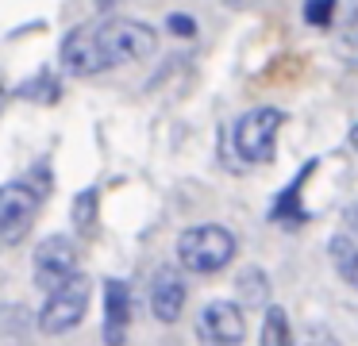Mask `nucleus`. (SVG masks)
<instances>
[{
    "label": "nucleus",
    "instance_id": "16",
    "mask_svg": "<svg viewBox=\"0 0 358 346\" xmlns=\"http://www.w3.org/2000/svg\"><path fill=\"white\" fill-rule=\"evenodd\" d=\"M93 219H96V189H85L73 200V223H78V231H89Z\"/></svg>",
    "mask_w": 358,
    "mask_h": 346
},
{
    "label": "nucleus",
    "instance_id": "3",
    "mask_svg": "<svg viewBox=\"0 0 358 346\" xmlns=\"http://www.w3.org/2000/svg\"><path fill=\"white\" fill-rule=\"evenodd\" d=\"M281 123H285V112H281V108H250L247 115H239V120H235V131H231L239 158L255 161V166L270 161L273 146H278Z\"/></svg>",
    "mask_w": 358,
    "mask_h": 346
},
{
    "label": "nucleus",
    "instance_id": "18",
    "mask_svg": "<svg viewBox=\"0 0 358 346\" xmlns=\"http://www.w3.org/2000/svg\"><path fill=\"white\" fill-rule=\"evenodd\" d=\"M304 346H339V338L327 335V331H312V335L304 338Z\"/></svg>",
    "mask_w": 358,
    "mask_h": 346
},
{
    "label": "nucleus",
    "instance_id": "14",
    "mask_svg": "<svg viewBox=\"0 0 358 346\" xmlns=\"http://www.w3.org/2000/svg\"><path fill=\"white\" fill-rule=\"evenodd\" d=\"M239 296L247 308H262L270 304V281H266L262 269H247V273L239 277Z\"/></svg>",
    "mask_w": 358,
    "mask_h": 346
},
{
    "label": "nucleus",
    "instance_id": "1",
    "mask_svg": "<svg viewBox=\"0 0 358 346\" xmlns=\"http://www.w3.org/2000/svg\"><path fill=\"white\" fill-rule=\"evenodd\" d=\"M235 258V235L220 223H201L178 235V261L189 273H220Z\"/></svg>",
    "mask_w": 358,
    "mask_h": 346
},
{
    "label": "nucleus",
    "instance_id": "21",
    "mask_svg": "<svg viewBox=\"0 0 358 346\" xmlns=\"http://www.w3.org/2000/svg\"><path fill=\"white\" fill-rule=\"evenodd\" d=\"M350 146L358 150V123H355V131H350Z\"/></svg>",
    "mask_w": 358,
    "mask_h": 346
},
{
    "label": "nucleus",
    "instance_id": "19",
    "mask_svg": "<svg viewBox=\"0 0 358 346\" xmlns=\"http://www.w3.org/2000/svg\"><path fill=\"white\" fill-rule=\"evenodd\" d=\"M347 223L358 231V204H350V208H347Z\"/></svg>",
    "mask_w": 358,
    "mask_h": 346
},
{
    "label": "nucleus",
    "instance_id": "4",
    "mask_svg": "<svg viewBox=\"0 0 358 346\" xmlns=\"http://www.w3.org/2000/svg\"><path fill=\"white\" fill-rule=\"evenodd\" d=\"M39 208H43V189H35L31 181L4 185V192H0V243L4 246L24 243V235L31 231Z\"/></svg>",
    "mask_w": 358,
    "mask_h": 346
},
{
    "label": "nucleus",
    "instance_id": "13",
    "mask_svg": "<svg viewBox=\"0 0 358 346\" xmlns=\"http://www.w3.org/2000/svg\"><path fill=\"white\" fill-rule=\"evenodd\" d=\"M262 346H293V327H289V312L281 304L266 308L262 319Z\"/></svg>",
    "mask_w": 358,
    "mask_h": 346
},
{
    "label": "nucleus",
    "instance_id": "6",
    "mask_svg": "<svg viewBox=\"0 0 358 346\" xmlns=\"http://www.w3.org/2000/svg\"><path fill=\"white\" fill-rule=\"evenodd\" d=\"M196 335L204 346H239L247 338V319H243V304L231 300H208L196 315Z\"/></svg>",
    "mask_w": 358,
    "mask_h": 346
},
{
    "label": "nucleus",
    "instance_id": "15",
    "mask_svg": "<svg viewBox=\"0 0 358 346\" xmlns=\"http://www.w3.org/2000/svg\"><path fill=\"white\" fill-rule=\"evenodd\" d=\"M339 12V0H304V23L312 27H327Z\"/></svg>",
    "mask_w": 358,
    "mask_h": 346
},
{
    "label": "nucleus",
    "instance_id": "20",
    "mask_svg": "<svg viewBox=\"0 0 358 346\" xmlns=\"http://www.w3.org/2000/svg\"><path fill=\"white\" fill-rule=\"evenodd\" d=\"M116 8V0H96V12H112Z\"/></svg>",
    "mask_w": 358,
    "mask_h": 346
},
{
    "label": "nucleus",
    "instance_id": "9",
    "mask_svg": "<svg viewBox=\"0 0 358 346\" xmlns=\"http://www.w3.org/2000/svg\"><path fill=\"white\" fill-rule=\"evenodd\" d=\"M185 300H189V284L181 277V269L178 266L155 269V277H150V312H155V319L178 323L181 312H185Z\"/></svg>",
    "mask_w": 358,
    "mask_h": 346
},
{
    "label": "nucleus",
    "instance_id": "17",
    "mask_svg": "<svg viewBox=\"0 0 358 346\" xmlns=\"http://www.w3.org/2000/svg\"><path fill=\"white\" fill-rule=\"evenodd\" d=\"M166 27H170L178 38H193L196 35V20L193 15H181V12H173L170 20H166Z\"/></svg>",
    "mask_w": 358,
    "mask_h": 346
},
{
    "label": "nucleus",
    "instance_id": "8",
    "mask_svg": "<svg viewBox=\"0 0 358 346\" xmlns=\"http://www.w3.org/2000/svg\"><path fill=\"white\" fill-rule=\"evenodd\" d=\"M62 69L73 77H89V73H104L108 58H104V46H101V35H96L93 23L85 27H73L70 35L62 38Z\"/></svg>",
    "mask_w": 358,
    "mask_h": 346
},
{
    "label": "nucleus",
    "instance_id": "2",
    "mask_svg": "<svg viewBox=\"0 0 358 346\" xmlns=\"http://www.w3.org/2000/svg\"><path fill=\"white\" fill-rule=\"evenodd\" d=\"M89 300H93V281L85 273H73L66 284L47 292V304L39 312V331L43 335H70L85 319Z\"/></svg>",
    "mask_w": 358,
    "mask_h": 346
},
{
    "label": "nucleus",
    "instance_id": "11",
    "mask_svg": "<svg viewBox=\"0 0 358 346\" xmlns=\"http://www.w3.org/2000/svg\"><path fill=\"white\" fill-rule=\"evenodd\" d=\"M312 169H316V161H308V166H304L301 173H296L293 181H289V189H285V192H278V200H273V208H270V219H273V223L296 227V223L308 219V208L301 204V189H304V181L312 177Z\"/></svg>",
    "mask_w": 358,
    "mask_h": 346
},
{
    "label": "nucleus",
    "instance_id": "12",
    "mask_svg": "<svg viewBox=\"0 0 358 346\" xmlns=\"http://www.w3.org/2000/svg\"><path fill=\"white\" fill-rule=\"evenodd\" d=\"M327 258H331L335 273H339L350 289H358V243L355 238L331 235V243H327Z\"/></svg>",
    "mask_w": 358,
    "mask_h": 346
},
{
    "label": "nucleus",
    "instance_id": "5",
    "mask_svg": "<svg viewBox=\"0 0 358 346\" xmlns=\"http://www.w3.org/2000/svg\"><path fill=\"white\" fill-rule=\"evenodd\" d=\"M96 35H101V46H104V58H108V66L150 58V54H155V46H158L155 27H147V23H139V20H108V23H96Z\"/></svg>",
    "mask_w": 358,
    "mask_h": 346
},
{
    "label": "nucleus",
    "instance_id": "10",
    "mask_svg": "<svg viewBox=\"0 0 358 346\" xmlns=\"http://www.w3.org/2000/svg\"><path fill=\"white\" fill-rule=\"evenodd\" d=\"M131 327V292L124 281H104V346H124Z\"/></svg>",
    "mask_w": 358,
    "mask_h": 346
},
{
    "label": "nucleus",
    "instance_id": "7",
    "mask_svg": "<svg viewBox=\"0 0 358 346\" xmlns=\"http://www.w3.org/2000/svg\"><path fill=\"white\" fill-rule=\"evenodd\" d=\"M78 273V246L66 235H50L35 246V284L47 292H55L58 284H66Z\"/></svg>",
    "mask_w": 358,
    "mask_h": 346
}]
</instances>
